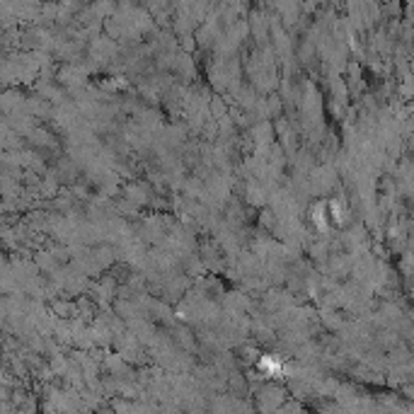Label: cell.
Here are the masks:
<instances>
[{"mask_svg": "<svg viewBox=\"0 0 414 414\" xmlns=\"http://www.w3.org/2000/svg\"><path fill=\"white\" fill-rule=\"evenodd\" d=\"M259 368H262L264 373H269V376L281 373V363H279L276 358H271V356H264L262 361H259Z\"/></svg>", "mask_w": 414, "mask_h": 414, "instance_id": "obj_1", "label": "cell"}]
</instances>
